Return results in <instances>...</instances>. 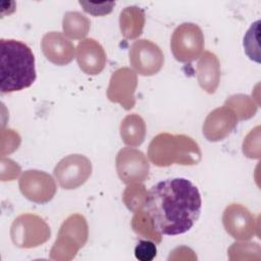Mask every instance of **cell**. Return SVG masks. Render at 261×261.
Returning a JSON list of instances; mask_svg holds the SVG:
<instances>
[{
    "label": "cell",
    "instance_id": "6da1fadb",
    "mask_svg": "<svg viewBox=\"0 0 261 261\" xmlns=\"http://www.w3.org/2000/svg\"><path fill=\"white\" fill-rule=\"evenodd\" d=\"M144 210L159 234L177 236L189 231L200 217L201 193L186 177H172L155 184L146 195Z\"/></svg>",
    "mask_w": 261,
    "mask_h": 261
},
{
    "label": "cell",
    "instance_id": "7a4b0ae2",
    "mask_svg": "<svg viewBox=\"0 0 261 261\" xmlns=\"http://www.w3.org/2000/svg\"><path fill=\"white\" fill-rule=\"evenodd\" d=\"M0 91L17 92L31 87L36 79L35 56L24 43L14 39H1Z\"/></svg>",
    "mask_w": 261,
    "mask_h": 261
},
{
    "label": "cell",
    "instance_id": "3957f363",
    "mask_svg": "<svg viewBox=\"0 0 261 261\" xmlns=\"http://www.w3.org/2000/svg\"><path fill=\"white\" fill-rule=\"evenodd\" d=\"M148 155L157 166H168L173 163L192 165L201 159V151L191 138L166 133L159 134L151 141Z\"/></svg>",
    "mask_w": 261,
    "mask_h": 261
},
{
    "label": "cell",
    "instance_id": "277c9868",
    "mask_svg": "<svg viewBox=\"0 0 261 261\" xmlns=\"http://www.w3.org/2000/svg\"><path fill=\"white\" fill-rule=\"evenodd\" d=\"M173 57L181 63L198 59L204 50V35L201 28L193 22H184L176 27L170 39Z\"/></svg>",
    "mask_w": 261,
    "mask_h": 261
},
{
    "label": "cell",
    "instance_id": "5b68a950",
    "mask_svg": "<svg viewBox=\"0 0 261 261\" xmlns=\"http://www.w3.org/2000/svg\"><path fill=\"white\" fill-rule=\"evenodd\" d=\"M88 239V225L84 216L80 214L70 215L61 225L58 237L51 250V258L59 259L60 254H67L72 259L79 249L85 245Z\"/></svg>",
    "mask_w": 261,
    "mask_h": 261
},
{
    "label": "cell",
    "instance_id": "8992f818",
    "mask_svg": "<svg viewBox=\"0 0 261 261\" xmlns=\"http://www.w3.org/2000/svg\"><path fill=\"white\" fill-rule=\"evenodd\" d=\"M48 224L38 215L21 214L16 217L10 228L12 243L19 248H35L50 239Z\"/></svg>",
    "mask_w": 261,
    "mask_h": 261
},
{
    "label": "cell",
    "instance_id": "52a82bcc",
    "mask_svg": "<svg viewBox=\"0 0 261 261\" xmlns=\"http://www.w3.org/2000/svg\"><path fill=\"white\" fill-rule=\"evenodd\" d=\"M91 173V161L81 154H71L62 158L54 168V176L60 187L65 190L81 187L88 180Z\"/></svg>",
    "mask_w": 261,
    "mask_h": 261
},
{
    "label": "cell",
    "instance_id": "ba28073f",
    "mask_svg": "<svg viewBox=\"0 0 261 261\" xmlns=\"http://www.w3.org/2000/svg\"><path fill=\"white\" fill-rule=\"evenodd\" d=\"M129 63L141 75L156 74L164 63V55L158 45L150 40L135 41L128 52Z\"/></svg>",
    "mask_w": 261,
    "mask_h": 261
},
{
    "label": "cell",
    "instance_id": "9c48e42d",
    "mask_svg": "<svg viewBox=\"0 0 261 261\" xmlns=\"http://www.w3.org/2000/svg\"><path fill=\"white\" fill-rule=\"evenodd\" d=\"M116 171L125 185L143 182L149 174L150 164L146 155L135 148H122L116 156Z\"/></svg>",
    "mask_w": 261,
    "mask_h": 261
},
{
    "label": "cell",
    "instance_id": "30bf717a",
    "mask_svg": "<svg viewBox=\"0 0 261 261\" xmlns=\"http://www.w3.org/2000/svg\"><path fill=\"white\" fill-rule=\"evenodd\" d=\"M21 194L30 201L44 204L51 201L56 193V184L53 177L41 170H25L18 181Z\"/></svg>",
    "mask_w": 261,
    "mask_h": 261
},
{
    "label": "cell",
    "instance_id": "8fae6325",
    "mask_svg": "<svg viewBox=\"0 0 261 261\" xmlns=\"http://www.w3.org/2000/svg\"><path fill=\"white\" fill-rule=\"evenodd\" d=\"M137 85V74L133 69L128 67L118 68L110 77L107 97L111 102L118 103L124 109L129 110L136 104L135 92Z\"/></svg>",
    "mask_w": 261,
    "mask_h": 261
},
{
    "label": "cell",
    "instance_id": "7c38bea8",
    "mask_svg": "<svg viewBox=\"0 0 261 261\" xmlns=\"http://www.w3.org/2000/svg\"><path fill=\"white\" fill-rule=\"evenodd\" d=\"M238 117L228 106H222L212 110L203 123V135L210 142H218L225 139L236 127Z\"/></svg>",
    "mask_w": 261,
    "mask_h": 261
},
{
    "label": "cell",
    "instance_id": "4fadbf2b",
    "mask_svg": "<svg viewBox=\"0 0 261 261\" xmlns=\"http://www.w3.org/2000/svg\"><path fill=\"white\" fill-rule=\"evenodd\" d=\"M222 222L226 232L236 240H249L254 234L253 215L240 204H231L225 208Z\"/></svg>",
    "mask_w": 261,
    "mask_h": 261
},
{
    "label": "cell",
    "instance_id": "5bb4252c",
    "mask_svg": "<svg viewBox=\"0 0 261 261\" xmlns=\"http://www.w3.org/2000/svg\"><path fill=\"white\" fill-rule=\"evenodd\" d=\"M41 48L45 57L56 65H66L74 58L73 44L59 32L45 34L41 41Z\"/></svg>",
    "mask_w": 261,
    "mask_h": 261
},
{
    "label": "cell",
    "instance_id": "9a60e30c",
    "mask_svg": "<svg viewBox=\"0 0 261 261\" xmlns=\"http://www.w3.org/2000/svg\"><path fill=\"white\" fill-rule=\"evenodd\" d=\"M76 61L85 73L96 75L105 67L106 54L103 47L95 39H85L76 46Z\"/></svg>",
    "mask_w": 261,
    "mask_h": 261
},
{
    "label": "cell",
    "instance_id": "2e32d148",
    "mask_svg": "<svg viewBox=\"0 0 261 261\" xmlns=\"http://www.w3.org/2000/svg\"><path fill=\"white\" fill-rule=\"evenodd\" d=\"M197 79L200 87L208 94H214L220 81V63L217 56L204 52L197 64Z\"/></svg>",
    "mask_w": 261,
    "mask_h": 261
},
{
    "label": "cell",
    "instance_id": "e0dca14e",
    "mask_svg": "<svg viewBox=\"0 0 261 261\" xmlns=\"http://www.w3.org/2000/svg\"><path fill=\"white\" fill-rule=\"evenodd\" d=\"M120 136L123 143L127 146L137 147L141 145L146 136L144 119L136 113L125 116L120 124Z\"/></svg>",
    "mask_w": 261,
    "mask_h": 261
},
{
    "label": "cell",
    "instance_id": "ac0fdd59",
    "mask_svg": "<svg viewBox=\"0 0 261 261\" xmlns=\"http://www.w3.org/2000/svg\"><path fill=\"white\" fill-rule=\"evenodd\" d=\"M119 23L124 38L136 39L143 32L145 24L144 11L137 6L126 7L120 13Z\"/></svg>",
    "mask_w": 261,
    "mask_h": 261
},
{
    "label": "cell",
    "instance_id": "d6986e66",
    "mask_svg": "<svg viewBox=\"0 0 261 261\" xmlns=\"http://www.w3.org/2000/svg\"><path fill=\"white\" fill-rule=\"evenodd\" d=\"M90 19L77 11H68L63 16V32L70 39L85 38L90 31Z\"/></svg>",
    "mask_w": 261,
    "mask_h": 261
},
{
    "label": "cell",
    "instance_id": "ffe728a7",
    "mask_svg": "<svg viewBox=\"0 0 261 261\" xmlns=\"http://www.w3.org/2000/svg\"><path fill=\"white\" fill-rule=\"evenodd\" d=\"M135 216L133 217L132 226L134 230L138 234L147 236V238L154 240L156 242H161V234L154 230L151 219L145 210H139L135 212Z\"/></svg>",
    "mask_w": 261,
    "mask_h": 261
},
{
    "label": "cell",
    "instance_id": "44dd1931",
    "mask_svg": "<svg viewBox=\"0 0 261 261\" xmlns=\"http://www.w3.org/2000/svg\"><path fill=\"white\" fill-rule=\"evenodd\" d=\"M147 191L143 185L133 184L128 186L123 193V202L133 212H137L144 207Z\"/></svg>",
    "mask_w": 261,
    "mask_h": 261
},
{
    "label": "cell",
    "instance_id": "7402d4cb",
    "mask_svg": "<svg viewBox=\"0 0 261 261\" xmlns=\"http://www.w3.org/2000/svg\"><path fill=\"white\" fill-rule=\"evenodd\" d=\"M259 23L260 20H256L254 23H252V25L250 27V29L248 30V32L246 33L245 37H244V48H245V52L248 55V57L251 60H254L256 62H260L259 59V50L258 48H254L253 46V39L258 40V35H259Z\"/></svg>",
    "mask_w": 261,
    "mask_h": 261
},
{
    "label": "cell",
    "instance_id": "603a6c76",
    "mask_svg": "<svg viewBox=\"0 0 261 261\" xmlns=\"http://www.w3.org/2000/svg\"><path fill=\"white\" fill-rule=\"evenodd\" d=\"M156 255V244L150 240H140L135 247V257L139 261H152Z\"/></svg>",
    "mask_w": 261,
    "mask_h": 261
}]
</instances>
